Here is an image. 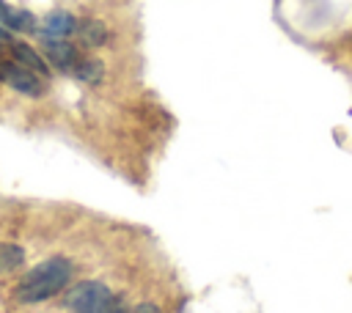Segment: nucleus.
<instances>
[{
  "label": "nucleus",
  "instance_id": "f257e3e1",
  "mask_svg": "<svg viewBox=\"0 0 352 313\" xmlns=\"http://www.w3.org/2000/svg\"><path fill=\"white\" fill-rule=\"evenodd\" d=\"M69 280H72V261L63 255H52L22 275V280L16 283V299L19 302H44V299L55 297L58 291H63L69 286Z\"/></svg>",
  "mask_w": 352,
  "mask_h": 313
},
{
  "label": "nucleus",
  "instance_id": "f03ea898",
  "mask_svg": "<svg viewBox=\"0 0 352 313\" xmlns=\"http://www.w3.org/2000/svg\"><path fill=\"white\" fill-rule=\"evenodd\" d=\"M66 308L72 313H126L121 299L104 283H96V280L77 283L66 294Z\"/></svg>",
  "mask_w": 352,
  "mask_h": 313
},
{
  "label": "nucleus",
  "instance_id": "7ed1b4c3",
  "mask_svg": "<svg viewBox=\"0 0 352 313\" xmlns=\"http://www.w3.org/2000/svg\"><path fill=\"white\" fill-rule=\"evenodd\" d=\"M0 80H3L6 85H11L14 91L25 93V96H41V93H44L41 77H38L36 71L19 66V63H8V60L0 63Z\"/></svg>",
  "mask_w": 352,
  "mask_h": 313
},
{
  "label": "nucleus",
  "instance_id": "20e7f679",
  "mask_svg": "<svg viewBox=\"0 0 352 313\" xmlns=\"http://www.w3.org/2000/svg\"><path fill=\"white\" fill-rule=\"evenodd\" d=\"M44 55L58 71H74V66L80 60L77 47L69 44L66 38H44Z\"/></svg>",
  "mask_w": 352,
  "mask_h": 313
},
{
  "label": "nucleus",
  "instance_id": "39448f33",
  "mask_svg": "<svg viewBox=\"0 0 352 313\" xmlns=\"http://www.w3.org/2000/svg\"><path fill=\"white\" fill-rule=\"evenodd\" d=\"M74 30H77V19L69 11H52L41 22L44 38H69Z\"/></svg>",
  "mask_w": 352,
  "mask_h": 313
},
{
  "label": "nucleus",
  "instance_id": "423d86ee",
  "mask_svg": "<svg viewBox=\"0 0 352 313\" xmlns=\"http://www.w3.org/2000/svg\"><path fill=\"white\" fill-rule=\"evenodd\" d=\"M0 25L8 27V30H22V33H30L36 30V16L30 11H22V8H11L8 3L0 0Z\"/></svg>",
  "mask_w": 352,
  "mask_h": 313
},
{
  "label": "nucleus",
  "instance_id": "0eeeda50",
  "mask_svg": "<svg viewBox=\"0 0 352 313\" xmlns=\"http://www.w3.org/2000/svg\"><path fill=\"white\" fill-rule=\"evenodd\" d=\"M11 52H14V58H16V63L19 66H25V69H30V71H36L38 77H47L50 74V66H47V60L30 47V44H22V41H14L11 44Z\"/></svg>",
  "mask_w": 352,
  "mask_h": 313
},
{
  "label": "nucleus",
  "instance_id": "6e6552de",
  "mask_svg": "<svg viewBox=\"0 0 352 313\" xmlns=\"http://www.w3.org/2000/svg\"><path fill=\"white\" fill-rule=\"evenodd\" d=\"M77 36L85 47H102L107 41V27L99 19H82L77 22Z\"/></svg>",
  "mask_w": 352,
  "mask_h": 313
},
{
  "label": "nucleus",
  "instance_id": "1a4fd4ad",
  "mask_svg": "<svg viewBox=\"0 0 352 313\" xmlns=\"http://www.w3.org/2000/svg\"><path fill=\"white\" fill-rule=\"evenodd\" d=\"M72 74H74L77 80L88 82V85H96V82H99V80L104 77V66H102V63H99L96 58H80Z\"/></svg>",
  "mask_w": 352,
  "mask_h": 313
},
{
  "label": "nucleus",
  "instance_id": "9d476101",
  "mask_svg": "<svg viewBox=\"0 0 352 313\" xmlns=\"http://www.w3.org/2000/svg\"><path fill=\"white\" fill-rule=\"evenodd\" d=\"M22 264H25V250H22L19 244H6V242H0V275L16 269V266H22Z\"/></svg>",
  "mask_w": 352,
  "mask_h": 313
},
{
  "label": "nucleus",
  "instance_id": "9b49d317",
  "mask_svg": "<svg viewBox=\"0 0 352 313\" xmlns=\"http://www.w3.org/2000/svg\"><path fill=\"white\" fill-rule=\"evenodd\" d=\"M132 313H160V308H157V305H151V302H143V305H138Z\"/></svg>",
  "mask_w": 352,
  "mask_h": 313
},
{
  "label": "nucleus",
  "instance_id": "f8f14e48",
  "mask_svg": "<svg viewBox=\"0 0 352 313\" xmlns=\"http://www.w3.org/2000/svg\"><path fill=\"white\" fill-rule=\"evenodd\" d=\"M6 41H11V30L0 25V44H6Z\"/></svg>",
  "mask_w": 352,
  "mask_h": 313
}]
</instances>
